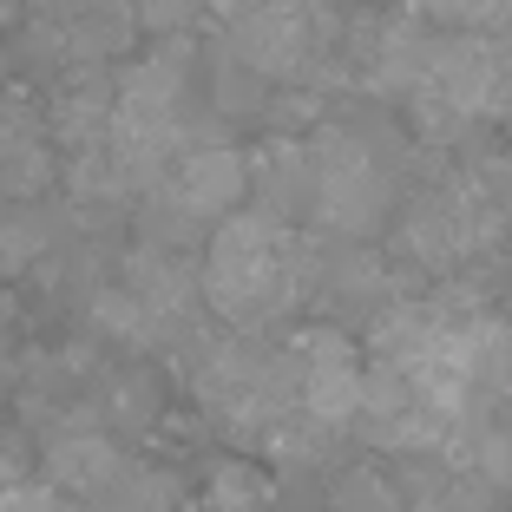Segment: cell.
<instances>
[{
	"label": "cell",
	"instance_id": "6da1fadb",
	"mask_svg": "<svg viewBox=\"0 0 512 512\" xmlns=\"http://www.w3.org/2000/svg\"><path fill=\"white\" fill-rule=\"evenodd\" d=\"M322 289V250L296 224L237 211L204 237L197 296L230 335H263Z\"/></svg>",
	"mask_w": 512,
	"mask_h": 512
},
{
	"label": "cell",
	"instance_id": "7a4b0ae2",
	"mask_svg": "<svg viewBox=\"0 0 512 512\" xmlns=\"http://www.w3.org/2000/svg\"><path fill=\"white\" fill-rule=\"evenodd\" d=\"M309 171H316V204L309 224L329 230L342 243H368L375 230L394 224V171H401V145L375 125H316L309 132Z\"/></svg>",
	"mask_w": 512,
	"mask_h": 512
},
{
	"label": "cell",
	"instance_id": "3957f363",
	"mask_svg": "<svg viewBox=\"0 0 512 512\" xmlns=\"http://www.w3.org/2000/svg\"><path fill=\"white\" fill-rule=\"evenodd\" d=\"M499 237H506V217L480 197V184H473L467 171H434V178L407 197L401 211H394V224H388L394 263L427 270V276L473 270Z\"/></svg>",
	"mask_w": 512,
	"mask_h": 512
},
{
	"label": "cell",
	"instance_id": "277c9868",
	"mask_svg": "<svg viewBox=\"0 0 512 512\" xmlns=\"http://www.w3.org/2000/svg\"><path fill=\"white\" fill-rule=\"evenodd\" d=\"M217 40L276 86H309L335 53V14L302 0H217Z\"/></svg>",
	"mask_w": 512,
	"mask_h": 512
},
{
	"label": "cell",
	"instance_id": "5b68a950",
	"mask_svg": "<svg viewBox=\"0 0 512 512\" xmlns=\"http://www.w3.org/2000/svg\"><path fill=\"white\" fill-rule=\"evenodd\" d=\"M407 112L427 145H460L467 125L493 112V40L486 33H440L427 46L414 92H407Z\"/></svg>",
	"mask_w": 512,
	"mask_h": 512
},
{
	"label": "cell",
	"instance_id": "8992f818",
	"mask_svg": "<svg viewBox=\"0 0 512 512\" xmlns=\"http://www.w3.org/2000/svg\"><path fill=\"white\" fill-rule=\"evenodd\" d=\"M283 362H289V381H296V407L309 414V421L329 427V434L355 427L362 381H368V362H362V348H355V335L329 329V322L296 329L283 342Z\"/></svg>",
	"mask_w": 512,
	"mask_h": 512
},
{
	"label": "cell",
	"instance_id": "52a82bcc",
	"mask_svg": "<svg viewBox=\"0 0 512 512\" xmlns=\"http://www.w3.org/2000/svg\"><path fill=\"white\" fill-rule=\"evenodd\" d=\"M151 197H158L165 211H178L184 224L217 230L224 217H237V204L250 197V158H243L230 138H204V145H191L178 165L165 171V184Z\"/></svg>",
	"mask_w": 512,
	"mask_h": 512
},
{
	"label": "cell",
	"instance_id": "ba28073f",
	"mask_svg": "<svg viewBox=\"0 0 512 512\" xmlns=\"http://www.w3.org/2000/svg\"><path fill=\"white\" fill-rule=\"evenodd\" d=\"M125 473H132V460H125V447L99 421L60 427V434L46 440V486H53V493H73V499H86V506H99Z\"/></svg>",
	"mask_w": 512,
	"mask_h": 512
},
{
	"label": "cell",
	"instance_id": "9c48e42d",
	"mask_svg": "<svg viewBox=\"0 0 512 512\" xmlns=\"http://www.w3.org/2000/svg\"><path fill=\"white\" fill-rule=\"evenodd\" d=\"M250 158V211L256 217H276V224H302L309 217V204H316V171H309V138L296 132H276L263 138L256 151H243Z\"/></svg>",
	"mask_w": 512,
	"mask_h": 512
},
{
	"label": "cell",
	"instance_id": "30bf717a",
	"mask_svg": "<svg viewBox=\"0 0 512 512\" xmlns=\"http://www.w3.org/2000/svg\"><path fill=\"white\" fill-rule=\"evenodd\" d=\"M407 512H486L493 506V486L480 473L453 467L447 453H421V460H401V480H394Z\"/></svg>",
	"mask_w": 512,
	"mask_h": 512
},
{
	"label": "cell",
	"instance_id": "8fae6325",
	"mask_svg": "<svg viewBox=\"0 0 512 512\" xmlns=\"http://www.w3.org/2000/svg\"><path fill=\"white\" fill-rule=\"evenodd\" d=\"M316 296H329L342 316H368L375 322L381 309H394V270L381 263V256H368L362 243H348V250L322 256V289Z\"/></svg>",
	"mask_w": 512,
	"mask_h": 512
},
{
	"label": "cell",
	"instance_id": "7c38bea8",
	"mask_svg": "<svg viewBox=\"0 0 512 512\" xmlns=\"http://www.w3.org/2000/svg\"><path fill=\"white\" fill-rule=\"evenodd\" d=\"M53 178V132L40 119H0V197L33 204Z\"/></svg>",
	"mask_w": 512,
	"mask_h": 512
},
{
	"label": "cell",
	"instance_id": "4fadbf2b",
	"mask_svg": "<svg viewBox=\"0 0 512 512\" xmlns=\"http://www.w3.org/2000/svg\"><path fill=\"white\" fill-rule=\"evenodd\" d=\"M66 243V224L46 204H14L0 217V276H33Z\"/></svg>",
	"mask_w": 512,
	"mask_h": 512
},
{
	"label": "cell",
	"instance_id": "5bb4252c",
	"mask_svg": "<svg viewBox=\"0 0 512 512\" xmlns=\"http://www.w3.org/2000/svg\"><path fill=\"white\" fill-rule=\"evenodd\" d=\"M92 401H99V427H106L112 440H119V427H151V421H158V381L138 375V368L112 375Z\"/></svg>",
	"mask_w": 512,
	"mask_h": 512
},
{
	"label": "cell",
	"instance_id": "9a60e30c",
	"mask_svg": "<svg viewBox=\"0 0 512 512\" xmlns=\"http://www.w3.org/2000/svg\"><path fill=\"white\" fill-rule=\"evenodd\" d=\"M204 506L211 512H270V480L256 473V460H224L204 480Z\"/></svg>",
	"mask_w": 512,
	"mask_h": 512
},
{
	"label": "cell",
	"instance_id": "2e32d148",
	"mask_svg": "<svg viewBox=\"0 0 512 512\" xmlns=\"http://www.w3.org/2000/svg\"><path fill=\"white\" fill-rule=\"evenodd\" d=\"M329 512H407V506H401V493H394V480L355 467V473H342V480H335Z\"/></svg>",
	"mask_w": 512,
	"mask_h": 512
},
{
	"label": "cell",
	"instance_id": "e0dca14e",
	"mask_svg": "<svg viewBox=\"0 0 512 512\" xmlns=\"http://www.w3.org/2000/svg\"><path fill=\"white\" fill-rule=\"evenodd\" d=\"M132 14L145 20L151 33H165V40H178V33L191 27L197 14H204V0H132Z\"/></svg>",
	"mask_w": 512,
	"mask_h": 512
},
{
	"label": "cell",
	"instance_id": "ac0fdd59",
	"mask_svg": "<svg viewBox=\"0 0 512 512\" xmlns=\"http://www.w3.org/2000/svg\"><path fill=\"white\" fill-rule=\"evenodd\" d=\"M0 512H60V493L46 480H7L0 486Z\"/></svg>",
	"mask_w": 512,
	"mask_h": 512
},
{
	"label": "cell",
	"instance_id": "d6986e66",
	"mask_svg": "<svg viewBox=\"0 0 512 512\" xmlns=\"http://www.w3.org/2000/svg\"><path fill=\"white\" fill-rule=\"evenodd\" d=\"M493 119L512 125V27L493 40Z\"/></svg>",
	"mask_w": 512,
	"mask_h": 512
},
{
	"label": "cell",
	"instance_id": "ffe728a7",
	"mask_svg": "<svg viewBox=\"0 0 512 512\" xmlns=\"http://www.w3.org/2000/svg\"><path fill=\"white\" fill-rule=\"evenodd\" d=\"M7 480H27V473H20V460H14V447H7V440H0V486Z\"/></svg>",
	"mask_w": 512,
	"mask_h": 512
},
{
	"label": "cell",
	"instance_id": "44dd1931",
	"mask_svg": "<svg viewBox=\"0 0 512 512\" xmlns=\"http://www.w3.org/2000/svg\"><path fill=\"white\" fill-rule=\"evenodd\" d=\"M0 73H7V60H0Z\"/></svg>",
	"mask_w": 512,
	"mask_h": 512
}]
</instances>
